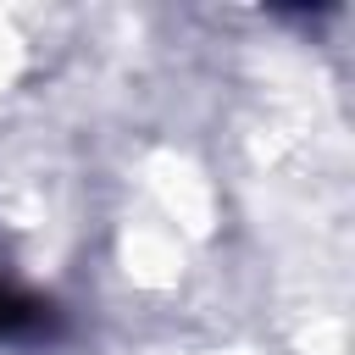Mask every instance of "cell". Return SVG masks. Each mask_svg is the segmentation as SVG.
Instances as JSON below:
<instances>
[{
    "instance_id": "obj_1",
    "label": "cell",
    "mask_w": 355,
    "mask_h": 355,
    "mask_svg": "<svg viewBox=\"0 0 355 355\" xmlns=\"http://www.w3.org/2000/svg\"><path fill=\"white\" fill-rule=\"evenodd\" d=\"M50 333V305L22 294L17 283H0V338H39Z\"/></svg>"
}]
</instances>
